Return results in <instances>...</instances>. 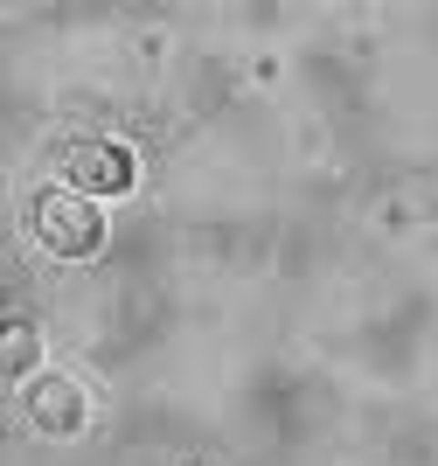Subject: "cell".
<instances>
[{"mask_svg":"<svg viewBox=\"0 0 438 466\" xmlns=\"http://www.w3.org/2000/svg\"><path fill=\"white\" fill-rule=\"evenodd\" d=\"M36 237H42L56 258H91L97 244H105V216H97L91 195L49 188V195L36 202Z\"/></svg>","mask_w":438,"mask_h":466,"instance_id":"cell-1","label":"cell"},{"mask_svg":"<svg viewBox=\"0 0 438 466\" xmlns=\"http://www.w3.org/2000/svg\"><path fill=\"white\" fill-rule=\"evenodd\" d=\"M70 188L76 195H126L133 188V147L118 139H76L70 147Z\"/></svg>","mask_w":438,"mask_h":466,"instance_id":"cell-2","label":"cell"},{"mask_svg":"<svg viewBox=\"0 0 438 466\" xmlns=\"http://www.w3.org/2000/svg\"><path fill=\"white\" fill-rule=\"evenodd\" d=\"M28 418H36V431H49V439H70V431H84V390L63 383V376H42V383L28 390Z\"/></svg>","mask_w":438,"mask_h":466,"instance_id":"cell-3","label":"cell"},{"mask_svg":"<svg viewBox=\"0 0 438 466\" xmlns=\"http://www.w3.org/2000/svg\"><path fill=\"white\" fill-rule=\"evenodd\" d=\"M7 355H15V370H28V362H36V334L15 328V334H7Z\"/></svg>","mask_w":438,"mask_h":466,"instance_id":"cell-4","label":"cell"}]
</instances>
